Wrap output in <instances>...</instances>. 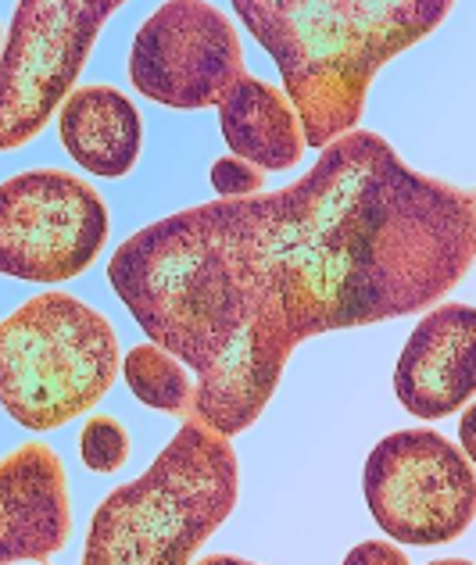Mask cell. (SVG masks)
<instances>
[{"label":"cell","mask_w":476,"mask_h":565,"mask_svg":"<svg viewBox=\"0 0 476 565\" xmlns=\"http://www.w3.org/2000/svg\"><path fill=\"white\" fill-rule=\"evenodd\" d=\"M476 262V193L412 172L355 129L302 180L151 222L112 255L118 301L193 369L187 423H258L311 337L434 308Z\"/></svg>","instance_id":"6da1fadb"},{"label":"cell","mask_w":476,"mask_h":565,"mask_svg":"<svg viewBox=\"0 0 476 565\" xmlns=\"http://www.w3.org/2000/svg\"><path fill=\"white\" fill-rule=\"evenodd\" d=\"M287 83L305 143L326 151L359 129L377 72L448 19V0H236Z\"/></svg>","instance_id":"7a4b0ae2"},{"label":"cell","mask_w":476,"mask_h":565,"mask_svg":"<svg viewBox=\"0 0 476 565\" xmlns=\"http://www.w3.org/2000/svg\"><path fill=\"white\" fill-rule=\"evenodd\" d=\"M241 466L226 437L183 423L140 480L112 490L86 533L83 565H190L226 523Z\"/></svg>","instance_id":"3957f363"},{"label":"cell","mask_w":476,"mask_h":565,"mask_svg":"<svg viewBox=\"0 0 476 565\" xmlns=\"http://www.w3.org/2000/svg\"><path fill=\"white\" fill-rule=\"evenodd\" d=\"M118 340L97 308L40 294L0 322V408L25 429H57L112 391Z\"/></svg>","instance_id":"277c9868"},{"label":"cell","mask_w":476,"mask_h":565,"mask_svg":"<svg viewBox=\"0 0 476 565\" xmlns=\"http://www.w3.org/2000/svg\"><path fill=\"white\" fill-rule=\"evenodd\" d=\"M118 0H22L0 54V151L22 147L65 97Z\"/></svg>","instance_id":"5b68a950"},{"label":"cell","mask_w":476,"mask_h":565,"mask_svg":"<svg viewBox=\"0 0 476 565\" xmlns=\"http://www.w3.org/2000/svg\"><path fill=\"white\" fill-rule=\"evenodd\" d=\"M377 526L401 544H452L476 519L469 458L434 429H401L369 451L362 476Z\"/></svg>","instance_id":"8992f818"},{"label":"cell","mask_w":476,"mask_h":565,"mask_svg":"<svg viewBox=\"0 0 476 565\" xmlns=\"http://www.w3.org/2000/svg\"><path fill=\"white\" fill-rule=\"evenodd\" d=\"M101 193L57 169L0 183V273L22 282H62L91 269L108 241Z\"/></svg>","instance_id":"52a82bcc"},{"label":"cell","mask_w":476,"mask_h":565,"mask_svg":"<svg viewBox=\"0 0 476 565\" xmlns=\"http://www.w3.org/2000/svg\"><path fill=\"white\" fill-rule=\"evenodd\" d=\"M129 79L147 100L166 108H212L244 79L241 36L219 8L201 0H172L133 36Z\"/></svg>","instance_id":"ba28073f"},{"label":"cell","mask_w":476,"mask_h":565,"mask_svg":"<svg viewBox=\"0 0 476 565\" xmlns=\"http://www.w3.org/2000/svg\"><path fill=\"white\" fill-rule=\"evenodd\" d=\"M394 394L415 419H444L466 405L476 394V308L426 311L398 359Z\"/></svg>","instance_id":"9c48e42d"},{"label":"cell","mask_w":476,"mask_h":565,"mask_svg":"<svg viewBox=\"0 0 476 565\" xmlns=\"http://www.w3.org/2000/svg\"><path fill=\"white\" fill-rule=\"evenodd\" d=\"M68 533L65 472L47 444H25L0 458V565L51 558Z\"/></svg>","instance_id":"30bf717a"},{"label":"cell","mask_w":476,"mask_h":565,"mask_svg":"<svg viewBox=\"0 0 476 565\" xmlns=\"http://www.w3.org/2000/svg\"><path fill=\"white\" fill-rule=\"evenodd\" d=\"M57 132L76 166L104 180L129 175L144 143L140 111L115 86H83L72 94L57 118Z\"/></svg>","instance_id":"8fae6325"},{"label":"cell","mask_w":476,"mask_h":565,"mask_svg":"<svg viewBox=\"0 0 476 565\" xmlns=\"http://www.w3.org/2000/svg\"><path fill=\"white\" fill-rule=\"evenodd\" d=\"M219 126L233 158L255 169L284 172L305 154V132L290 100L276 86L244 76L219 104Z\"/></svg>","instance_id":"7c38bea8"},{"label":"cell","mask_w":476,"mask_h":565,"mask_svg":"<svg viewBox=\"0 0 476 565\" xmlns=\"http://www.w3.org/2000/svg\"><path fill=\"white\" fill-rule=\"evenodd\" d=\"M123 373L129 391L144 401L147 408L169 412V415H187L193 401V380L183 369L180 359H172L169 351L158 344H137L123 362Z\"/></svg>","instance_id":"4fadbf2b"},{"label":"cell","mask_w":476,"mask_h":565,"mask_svg":"<svg viewBox=\"0 0 476 565\" xmlns=\"http://www.w3.org/2000/svg\"><path fill=\"white\" fill-rule=\"evenodd\" d=\"M80 455L91 472H118L129 458V434L123 429V423L108 419V415H97V419L83 426Z\"/></svg>","instance_id":"5bb4252c"},{"label":"cell","mask_w":476,"mask_h":565,"mask_svg":"<svg viewBox=\"0 0 476 565\" xmlns=\"http://www.w3.org/2000/svg\"><path fill=\"white\" fill-rule=\"evenodd\" d=\"M212 186L222 201H244L262 190V169L241 158H219L212 166Z\"/></svg>","instance_id":"9a60e30c"},{"label":"cell","mask_w":476,"mask_h":565,"mask_svg":"<svg viewBox=\"0 0 476 565\" xmlns=\"http://www.w3.org/2000/svg\"><path fill=\"white\" fill-rule=\"evenodd\" d=\"M340 565H409V558L398 552L394 544H383V541H366L359 547H351L348 558Z\"/></svg>","instance_id":"2e32d148"},{"label":"cell","mask_w":476,"mask_h":565,"mask_svg":"<svg viewBox=\"0 0 476 565\" xmlns=\"http://www.w3.org/2000/svg\"><path fill=\"white\" fill-rule=\"evenodd\" d=\"M458 440H463V455L469 458V466H476V401L466 408L463 423H458Z\"/></svg>","instance_id":"e0dca14e"},{"label":"cell","mask_w":476,"mask_h":565,"mask_svg":"<svg viewBox=\"0 0 476 565\" xmlns=\"http://www.w3.org/2000/svg\"><path fill=\"white\" fill-rule=\"evenodd\" d=\"M198 565H255V562H244V558H233V555H212V558H201Z\"/></svg>","instance_id":"ac0fdd59"},{"label":"cell","mask_w":476,"mask_h":565,"mask_svg":"<svg viewBox=\"0 0 476 565\" xmlns=\"http://www.w3.org/2000/svg\"><path fill=\"white\" fill-rule=\"evenodd\" d=\"M426 565H473L466 558H441V562H426Z\"/></svg>","instance_id":"d6986e66"}]
</instances>
